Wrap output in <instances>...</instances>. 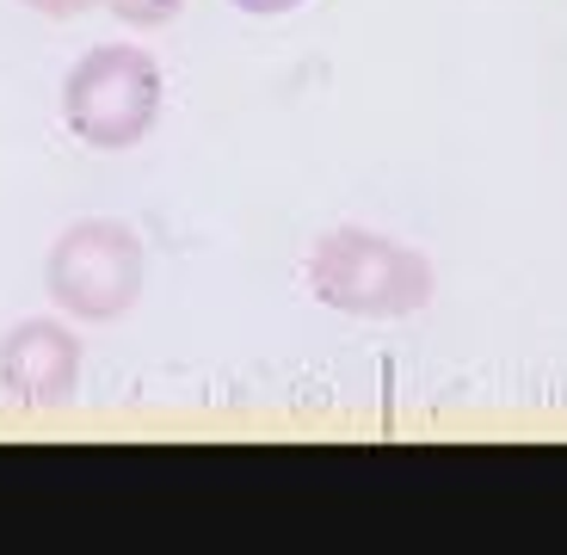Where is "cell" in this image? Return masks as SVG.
<instances>
[{
	"mask_svg": "<svg viewBox=\"0 0 567 555\" xmlns=\"http://www.w3.org/2000/svg\"><path fill=\"white\" fill-rule=\"evenodd\" d=\"M155 69L148 56L136 50H100V56H86L69 81V117L81 130L86 143L100 148H124L136 143L148 117H155Z\"/></svg>",
	"mask_w": 567,
	"mask_h": 555,
	"instance_id": "1",
	"label": "cell"
},
{
	"mask_svg": "<svg viewBox=\"0 0 567 555\" xmlns=\"http://www.w3.org/2000/svg\"><path fill=\"white\" fill-rule=\"evenodd\" d=\"M235 7H254V13H278V7H297V0H235Z\"/></svg>",
	"mask_w": 567,
	"mask_h": 555,
	"instance_id": "2",
	"label": "cell"
}]
</instances>
